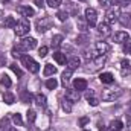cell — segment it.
Returning <instances> with one entry per match:
<instances>
[{"label": "cell", "instance_id": "1", "mask_svg": "<svg viewBox=\"0 0 131 131\" xmlns=\"http://www.w3.org/2000/svg\"><path fill=\"white\" fill-rule=\"evenodd\" d=\"M35 26H37V31H38L40 34H44V32H47V31L53 26V21H52L50 17H41V18L37 20Z\"/></svg>", "mask_w": 131, "mask_h": 131}, {"label": "cell", "instance_id": "2", "mask_svg": "<svg viewBox=\"0 0 131 131\" xmlns=\"http://www.w3.org/2000/svg\"><path fill=\"white\" fill-rule=\"evenodd\" d=\"M122 96V90L119 87H114V89H107L104 90L102 93V101H107V102H111V101H116Z\"/></svg>", "mask_w": 131, "mask_h": 131}, {"label": "cell", "instance_id": "3", "mask_svg": "<svg viewBox=\"0 0 131 131\" xmlns=\"http://www.w3.org/2000/svg\"><path fill=\"white\" fill-rule=\"evenodd\" d=\"M21 63L26 66V69H28L31 73H38V72H40V64L34 60L32 57H29V55H23V57H21Z\"/></svg>", "mask_w": 131, "mask_h": 131}, {"label": "cell", "instance_id": "4", "mask_svg": "<svg viewBox=\"0 0 131 131\" xmlns=\"http://www.w3.org/2000/svg\"><path fill=\"white\" fill-rule=\"evenodd\" d=\"M15 34L18 35V37H25L26 34H29L31 31V25H29V21L28 20H20L17 25H15Z\"/></svg>", "mask_w": 131, "mask_h": 131}, {"label": "cell", "instance_id": "5", "mask_svg": "<svg viewBox=\"0 0 131 131\" xmlns=\"http://www.w3.org/2000/svg\"><path fill=\"white\" fill-rule=\"evenodd\" d=\"M85 20H87V25L90 28H95L96 26V21H98V12H96V9L87 8L85 9Z\"/></svg>", "mask_w": 131, "mask_h": 131}, {"label": "cell", "instance_id": "6", "mask_svg": "<svg viewBox=\"0 0 131 131\" xmlns=\"http://www.w3.org/2000/svg\"><path fill=\"white\" fill-rule=\"evenodd\" d=\"M119 15H121V11H119L117 6H116V8H110V9L107 11V14H105V20H107V23L110 25V23L117 21V20H119Z\"/></svg>", "mask_w": 131, "mask_h": 131}, {"label": "cell", "instance_id": "7", "mask_svg": "<svg viewBox=\"0 0 131 131\" xmlns=\"http://www.w3.org/2000/svg\"><path fill=\"white\" fill-rule=\"evenodd\" d=\"M17 12H18L21 17H34V15H35V11H34L31 6H26V5L17 6Z\"/></svg>", "mask_w": 131, "mask_h": 131}, {"label": "cell", "instance_id": "8", "mask_svg": "<svg viewBox=\"0 0 131 131\" xmlns=\"http://www.w3.org/2000/svg\"><path fill=\"white\" fill-rule=\"evenodd\" d=\"M20 46L25 49V50H32V49H35L37 47V40L35 38H23L21 41H20Z\"/></svg>", "mask_w": 131, "mask_h": 131}, {"label": "cell", "instance_id": "9", "mask_svg": "<svg viewBox=\"0 0 131 131\" xmlns=\"http://www.w3.org/2000/svg\"><path fill=\"white\" fill-rule=\"evenodd\" d=\"M130 40V34L125 32V31H117V32L113 34V41L114 43H125Z\"/></svg>", "mask_w": 131, "mask_h": 131}, {"label": "cell", "instance_id": "10", "mask_svg": "<svg viewBox=\"0 0 131 131\" xmlns=\"http://www.w3.org/2000/svg\"><path fill=\"white\" fill-rule=\"evenodd\" d=\"M66 99H69L72 104L73 102H78L79 101V92L78 90H75V89H66V96H64Z\"/></svg>", "mask_w": 131, "mask_h": 131}, {"label": "cell", "instance_id": "11", "mask_svg": "<svg viewBox=\"0 0 131 131\" xmlns=\"http://www.w3.org/2000/svg\"><path fill=\"white\" fill-rule=\"evenodd\" d=\"M95 49H96V53L98 55H105L108 50H110V46L105 43V41H98L95 44Z\"/></svg>", "mask_w": 131, "mask_h": 131}, {"label": "cell", "instance_id": "12", "mask_svg": "<svg viewBox=\"0 0 131 131\" xmlns=\"http://www.w3.org/2000/svg\"><path fill=\"white\" fill-rule=\"evenodd\" d=\"M73 89L78 90V92H82V90H87V81L82 79V78H76L73 81Z\"/></svg>", "mask_w": 131, "mask_h": 131}, {"label": "cell", "instance_id": "13", "mask_svg": "<svg viewBox=\"0 0 131 131\" xmlns=\"http://www.w3.org/2000/svg\"><path fill=\"white\" fill-rule=\"evenodd\" d=\"M99 79H101L102 84H113V82H114V76H113V73H110V72L101 73V75H99Z\"/></svg>", "mask_w": 131, "mask_h": 131}, {"label": "cell", "instance_id": "14", "mask_svg": "<svg viewBox=\"0 0 131 131\" xmlns=\"http://www.w3.org/2000/svg\"><path fill=\"white\" fill-rule=\"evenodd\" d=\"M98 32L102 35V37H107V35H110V25L107 23V21H104V23H99L98 25Z\"/></svg>", "mask_w": 131, "mask_h": 131}, {"label": "cell", "instance_id": "15", "mask_svg": "<svg viewBox=\"0 0 131 131\" xmlns=\"http://www.w3.org/2000/svg\"><path fill=\"white\" fill-rule=\"evenodd\" d=\"M119 21L122 26H130L131 25V14L130 12H125V14H121L119 15Z\"/></svg>", "mask_w": 131, "mask_h": 131}, {"label": "cell", "instance_id": "16", "mask_svg": "<svg viewBox=\"0 0 131 131\" xmlns=\"http://www.w3.org/2000/svg\"><path fill=\"white\" fill-rule=\"evenodd\" d=\"M15 25H17V21H15V18H14L12 15H8V17H5V21H3V26H5V28H9V29H12V28H15Z\"/></svg>", "mask_w": 131, "mask_h": 131}, {"label": "cell", "instance_id": "17", "mask_svg": "<svg viewBox=\"0 0 131 131\" xmlns=\"http://www.w3.org/2000/svg\"><path fill=\"white\" fill-rule=\"evenodd\" d=\"M53 60H55L60 66H64L66 61H67V60H66V53H63V52H55V53H53Z\"/></svg>", "mask_w": 131, "mask_h": 131}, {"label": "cell", "instance_id": "18", "mask_svg": "<svg viewBox=\"0 0 131 131\" xmlns=\"http://www.w3.org/2000/svg\"><path fill=\"white\" fill-rule=\"evenodd\" d=\"M35 102H37V105H38V107L44 108V107H46V104H47V99H46L44 95L38 93V95H35Z\"/></svg>", "mask_w": 131, "mask_h": 131}, {"label": "cell", "instance_id": "19", "mask_svg": "<svg viewBox=\"0 0 131 131\" xmlns=\"http://www.w3.org/2000/svg\"><path fill=\"white\" fill-rule=\"evenodd\" d=\"M3 102L8 104V105H12V104L15 102V96H14L11 92H5V93H3Z\"/></svg>", "mask_w": 131, "mask_h": 131}, {"label": "cell", "instance_id": "20", "mask_svg": "<svg viewBox=\"0 0 131 131\" xmlns=\"http://www.w3.org/2000/svg\"><path fill=\"white\" fill-rule=\"evenodd\" d=\"M79 66H81V60H79L78 57H73V58H70V60H69V69L76 70Z\"/></svg>", "mask_w": 131, "mask_h": 131}, {"label": "cell", "instance_id": "21", "mask_svg": "<svg viewBox=\"0 0 131 131\" xmlns=\"http://www.w3.org/2000/svg\"><path fill=\"white\" fill-rule=\"evenodd\" d=\"M55 73H57V67H53L52 64L44 66V70H43V75L44 76H50V75H55Z\"/></svg>", "mask_w": 131, "mask_h": 131}, {"label": "cell", "instance_id": "22", "mask_svg": "<svg viewBox=\"0 0 131 131\" xmlns=\"http://www.w3.org/2000/svg\"><path fill=\"white\" fill-rule=\"evenodd\" d=\"M124 128V124L121 121H111L110 122V130L111 131H121Z\"/></svg>", "mask_w": 131, "mask_h": 131}, {"label": "cell", "instance_id": "23", "mask_svg": "<svg viewBox=\"0 0 131 131\" xmlns=\"http://www.w3.org/2000/svg\"><path fill=\"white\" fill-rule=\"evenodd\" d=\"M121 70H122V75L130 73V61L128 60H122L121 61Z\"/></svg>", "mask_w": 131, "mask_h": 131}, {"label": "cell", "instance_id": "24", "mask_svg": "<svg viewBox=\"0 0 131 131\" xmlns=\"http://www.w3.org/2000/svg\"><path fill=\"white\" fill-rule=\"evenodd\" d=\"M72 73H73V70H72V69H66L64 72H63V84H64V85L69 82V81H70Z\"/></svg>", "mask_w": 131, "mask_h": 131}, {"label": "cell", "instance_id": "25", "mask_svg": "<svg viewBox=\"0 0 131 131\" xmlns=\"http://www.w3.org/2000/svg\"><path fill=\"white\" fill-rule=\"evenodd\" d=\"M46 87H47L49 90H55V89L58 87V81H57L55 78H50V79L46 81Z\"/></svg>", "mask_w": 131, "mask_h": 131}, {"label": "cell", "instance_id": "26", "mask_svg": "<svg viewBox=\"0 0 131 131\" xmlns=\"http://www.w3.org/2000/svg\"><path fill=\"white\" fill-rule=\"evenodd\" d=\"M63 40H64L63 35H55V37L52 38V46H53V47H60V46L63 44Z\"/></svg>", "mask_w": 131, "mask_h": 131}, {"label": "cell", "instance_id": "27", "mask_svg": "<svg viewBox=\"0 0 131 131\" xmlns=\"http://www.w3.org/2000/svg\"><path fill=\"white\" fill-rule=\"evenodd\" d=\"M0 84H2L3 87H6V89H9V87L12 85V82H11V79H9L8 75H3V76L0 78Z\"/></svg>", "mask_w": 131, "mask_h": 131}, {"label": "cell", "instance_id": "28", "mask_svg": "<svg viewBox=\"0 0 131 131\" xmlns=\"http://www.w3.org/2000/svg\"><path fill=\"white\" fill-rule=\"evenodd\" d=\"M26 119H28V124H34L35 119H37V113H35L34 110H28V113H26Z\"/></svg>", "mask_w": 131, "mask_h": 131}, {"label": "cell", "instance_id": "29", "mask_svg": "<svg viewBox=\"0 0 131 131\" xmlns=\"http://www.w3.org/2000/svg\"><path fill=\"white\" fill-rule=\"evenodd\" d=\"M61 107H63V110H64L66 113H70L72 111V102L69 101V99H63V102H61Z\"/></svg>", "mask_w": 131, "mask_h": 131}, {"label": "cell", "instance_id": "30", "mask_svg": "<svg viewBox=\"0 0 131 131\" xmlns=\"http://www.w3.org/2000/svg\"><path fill=\"white\" fill-rule=\"evenodd\" d=\"M12 122H14L17 127H21V125H23V119H21V116H20L18 113H14V116H12Z\"/></svg>", "mask_w": 131, "mask_h": 131}, {"label": "cell", "instance_id": "31", "mask_svg": "<svg viewBox=\"0 0 131 131\" xmlns=\"http://www.w3.org/2000/svg\"><path fill=\"white\" fill-rule=\"evenodd\" d=\"M122 50H124V53H128L131 55V41H125V43H122Z\"/></svg>", "mask_w": 131, "mask_h": 131}, {"label": "cell", "instance_id": "32", "mask_svg": "<svg viewBox=\"0 0 131 131\" xmlns=\"http://www.w3.org/2000/svg\"><path fill=\"white\" fill-rule=\"evenodd\" d=\"M11 70H12V72H14L18 78H21V76H23V70H21V69H20L17 64H11Z\"/></svg>", "mask_w": 131, "mask_h": 131}, {"label": "cell", "instance_id": "33", "mask_svg": "<svg viewBox=\"0 0 131 131\" xmlns=\"http://www.w3.org/2000/svg\"><path fill=\"white\" fill-rule=\"evenodd\" d=\"M57 17H58L61 21H66V20L69 18V14H67L66 11H58V12H57Z\"/></svg>", "mask_w": 131, "mask_h": 131}, {"label": "cell", "instance_id": "34", "mask_svg": "<svg viewBox=\"0 0 131 131\" xmlns=\"http://www.w3.org/2000/svg\"><path fill=\"white\" fill-rule=\"evenodd\" d=\"M32 98L34 96L29 93V92H23V95H21V101H23V102H31Z\"/></svg>", "mask_w": 131, "mask_h": 131}, {"label": "cell", "instance_id": "35", "mask_svg": "<svg viewBox=\"0 0 131 131\" xmlns=\"http://www.w3.org/2000/svg\"><path fill=\"white\" fill-rule=\"evenodd\" d=\"M113 3H114L117 8H121V6H127V5H130V0H113Z\"/></svg>", "mask_w": 131, "mask_h": 131}, {"label": "cell", "instance_id": "36", "mask_svg": "<svg viewBox=\"0 0 131 131\" xmlns=\"http://www.w3.org/2000/svg\"><path fill=\"white\" fill-rule=\"evenodd\" d=\"M61 2H63V0H47V5H49L50 8H58V6L61 5Z\"/></svg>", "mask_w": 131, "mask_h": 131}, {"label": "cell", "instance_id": "37", "mask_svg": "<svg viewBox=\"0 0 131 131\" xmlns=\"http://www.w3.org/2000/svg\"><path fill=\"white\" fill-rule=\"evenodd\" d=\"M87 101H89V104H90L92 107H96V105L99 104V99L95 98V96H90V98H87Z\"/></svg>", "mask_w": 131, "mask_h": 131}, {"label": "cell", "instance_id": "38", "mask_svg": "<svg viewBox=\"0 0 131 131\" xmlns=\"http://www.w3.org/2000/svg\"><path fill=\"white\" fill-rule=\"evenodd\" d=\"M87 21V20H85ZM85 21L82 20V18H78V25H79V28H81V31L82 32H85L87 31V25H85Z\"/></svg>", "mask_w": 131, "mask_h": 131}, {"label": "cell", "instance_id": "39", "mask_svg": "<svg viewBox=\"0 0 131 131\" xmlns=\"http://www.w3.org/2000/svg\"><path fill=\"white\" fill-rule=\"evenodd\" d=\"M87 40H89V37L84 34V35H81V37H78V38H76V43H78V44H84Z\"/></svg>", "mask_w": 131, "mask_h": 131}, {"label": "cell", "instance_id": "40", "mask_svg": "<svg viewBox=\"0 0 131 131\" xmlns=\"http://www.w3.org/2000/svg\"><path fill=\"white\" fill-rule=\"evenodd\" d=\"M102 8H110V5H113V0H99Z\"/></svg>", "mask_w": 131, "mask_h": 131}, {"label": "cell", "instance_id": "41", "mask_svg": "<svg viewBox=\"0 0 131 131\" xmlns=\"http://www.w3.org/2000/svg\"><path fill=\"white\" fill-rule=\"evenodd\" d=\"M38 55H40L41 58H44V57L47 55V47H46V46H43V47H40V50H38Z\"/></svg>", "mask_w": 131, "mask_h": 131}, {"label": "cell", "instance_id": "42", "mask_svg": "<svg viewBox=\"0 0 131 131\" xmlns=\"http://www.w3.org/2000/svg\"><path fill=\"white\" fill-rule=\"evenodd\" d=\"M89 121H90V119H89V117H81V119H79V122H78V124H79V127H84V125H85V124H89Z\"/></svg>", "mask_w": 131, "mask_h": 131}, {"label": "cell", "instance_id": "43", "mask_svg": "<svg viewBox=\"0 0 131 131\" xmlns=\"http://www.w3.org/2000/svg\"><path fill=\"white\" fill-rule=\"evenodd\" d=\"M35 5H37L38 8H43V6H44V0H35Z\"/></svg>", "mask_w": 131, "mask_h": 131}, {"label": "cell", "instance_id": "44", "mask_svg": "<svg viewBox=\"0 0 131 131\" xmlns=\"http://www.w3.org/2000/svg\"><path fill=\"white\" fill-rule=\"evenodd\" d=\"M127 127H128V130L131 131V116H128V117H127Z\"/></svg>", "mask_w": 131, "mask_h": 131}, {"label": "cell", "instance_id": "45", "mask_svg": "<svg viewBox=\"0 0 131 131\" xmlns=\"http://www.w3.org/2000/svg\"><path fill=\"white\" fill-rule=\"evenodd\" d=\"M90 96H95V92H93V90H90V92H87V93H85V99L90 98Z\"/></svg>", "mask_w": 131, "mask_h": 131}, {"label": "cell", "instance_id": "46", "mask_svg": "<svg viewBox=\"0 0 131 131\" xmlns=\"http://www.w3.org/2000/svg\"><path fill=\"white\" fill-rule=\"evenodd\" d=\"M5 63H6V58H5L3 55H0V67H2V66L5 64Z\"/></svg>", "mask_w": 131, "mask_h": 131}, {"label": "cell", "instance_id": "47", "mask_svg": "<svg viewBox=\"0 0 131 131\" xmlns=\"http://www.w3.org/2000/svg\"><path fill=\"white\" fill-rule=\"evenodd\" d=\"M5 131H17V130H15V128H11V127H6V130Z\"/></svg>", "mask_w": 131, "mask_h": 131}, {"label": "cell", "instance_id": "48", "mask_svg": "<svg viewBox=\"0 0 131 131\" xmlns=\"http://www.w3.org/2000/svg\"><path fill=\"white\" fill-rule=\"evenodd\" d=\"M9 2H11V0H2V3H3V5H8Z\"/></svg>", "mask_w": 131, "mask_h": 131}, {"label": "cell", "instance_id": "49", "mask_svg": "<svg viewBox=\"0 0 131 131\" xmlns=\"http://www.w3.org/2000/svg\"><path fill=\"white\" fill-rule=\"evenodd\" d=\"M78 2H85V0H78Z\"/></svg>", "mask_w": 131, "mask_h": 131}, {"label": "cell", "instance_id": "50", "mask_svg": "<svg viewBox=\"0 0 131 131\" xmlns=\"http://www.w3.org/2000/svg\"><path fill=\"white\" fill-rule=\"evenodd\" d=\"M82 131H89V130H82Z\"/></svg>", "mask_w": 131, "mask_h": 131}]
</instances>
